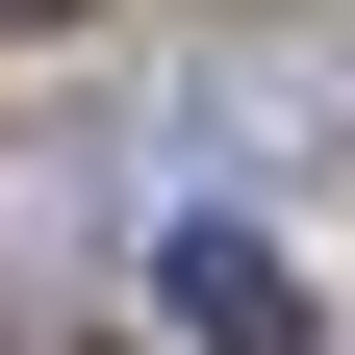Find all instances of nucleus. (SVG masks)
<instances>
[{"label": "nucleus", "instance_id": "obj_1", "mask_svg": "<svg viewBox=\"0 0 355 355\" xmlns=\"http://www.w3.org/2000/svg\"><path fill=\"white\" fill-rule=\"evenodd\" d=\"M153 304H178V355H330L304 254H254V229H178V254H153Z\"/></svg>", "mask_w": 355, "mask_h": 355}, {"label": "nucleus", "instance_id": "obj_2", "mask_svg": "<svg viewBox=\"0 0 355 355\" xmlns=\"http://www.w3.org/2000/svg\"><path fill=\"white\" fill-rule=\"evenodd\" d=\"M26 254H76V178H26V153H0V279H26Z\"/></svg>", "mask_w": 355, "mask_h": 355}, {"label": "nucleus", "instance_id": "obj_3", "mask_svg": "<svg viewBox=\"0 0 355 355\" xmlns=\"http://www.w3.org/2000/svg\"><path fill=\"white\" fill-rule=\"evenodd\" d=\"M0 26H76V0H0Z\"/></svg>", "mask_w": 355, "mask_h": 355}]
</instances>
